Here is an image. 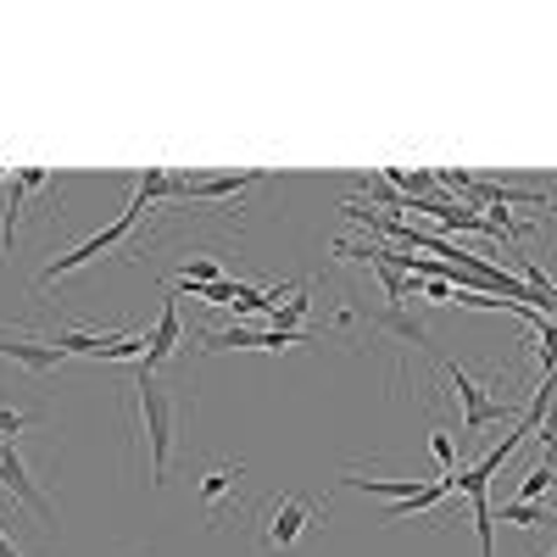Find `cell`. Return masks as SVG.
I'll use <instances>...</instances> for the list:
<instances>
[{"label": "cell", "mask_w": 557, "mask_h": 557, "mask_svg": "<svg viewBox=\"0 0 557 557\" xmlns=\"http://www.w3.org/2000/svg\"><path fill=\"white\" fill-rule=\"evenodd\" d=\"M139 391V424H146V446H151V480H168V462H173V430H178V401L168 391L162 374H134Z\"/></svg>", "instance_id": "cell-1"}, {"label": "cell", "mask_w": 557, "mask_h": 557, "mask_svg": "<svg viewBox=\"0 0 557 557\" xmlns=\"http://www.w3.org/2000/svg\"><path fill=\"white\" fill-rule=\"evenodd\" d=\"M139 212H151V207H146V201L134 196V201H128V207H123V212H117V218H112L107 228H96V235H89L84 246H73L67 257H51V268L39 273V290H45V285H57V278H67V273H73V268H84V262H96L101 251L123 246V240L134 235V223H139Z\"/></svg>", "instance_id": "cell-2"}, {"label": "cell", "mask_w": 557, "mask_h": 557, "mask_svg": "<svg viewBox=\"0 0 557 557\" xmlns=\"http://www.w3.org/2000/svg\"><path fill=\"white\" fill-rule=\"evenodd\" d=\"M318 519H323V502H301V496H278V502H268L262 557H285V552H290Z\"/></svg>", "instance_id": "cell-3"}, {"label": "cell", "mask_w": 557, "mask_h": 557, "mask_svg": "<svg viewBox=\"0 0 557 557\" xmlns=\"http://www.w3.org/2000/svg\"><path fill=\"white\" fill-rule=\"evenodd\" d=\"M446 380H451V396L462 401V435H480L485 424H502V418H513V401L507 396H491L485 385L469 380V368L446 362Z\"/></svg>", "instance_id": "cell-4"}, {"label": "cell", "mask_w": 557, "mask_h": 557, "mask_svg": "<svg viewBox=\"0 0 557 557\" xmlns=\"http://www.w3.org/2000/svg\"><path fill=\"white\" fill-rule=\"evenodd\" d=\"M184 351V318H178V296L168 290L162 296V318L151 323V335H146V357L134 362V374H162V368Z\"/></svg>", "instance_id": "cell-5"}, {"label": "cell", "mask_w": 557, "mask_h": 557, "mask_svg": "<svg viewBox=\"0 0 557 557\" xmlns=\"http://www.w3.org/2000/svg\"><path fill=\"white\" fill-rule=\"evenodd\" d=\"M368 335H391L396 351H435V330L418 312H407V307L374 312V318H368Z\"/></svg>", "instance_id": "cell-6"}, {"label": "cell", "mask_w": 557, "mask_h": 557, "mask_svg": "<svg viewBox=\"0 0 557 557\" xmlns=\"http://www.w3.org/2000/svg\"><path fill=\"white\" fill-rule=\"evenodd\" d=\"M262 184V173H207V178H184V201H228V196H251Z\"/></svg>", "instance_id": "cell-7"}, {"label": "cell", "mask_w": 557, "mask_h": 557, "mask_svg": "<svg viewBox=\"0 0 557 557\" xmlns=\"http://www.w3.org/2000/svg\"><path fill=\"white\" fill-rule=\"evenodd\" d=\"M0 357L23 362L34 380H45V374H51V368H62V362H67V351H62V346H51V341H12V335L0 341Z\"/></svg>", "instance_id": "cell-8"}, {"label": "cell", "mask_w": 557, "mask_h": 557, "mask_svg": "<svg viewBox=\"0 0 557 557\" xmlns=\"http://www.w3.org/2000/svg\"><path fill=\"white\" fill-rule=\"evenodd\" d=\"M246 474V462H218V469H207L201 474V502H207V513L218 519V502L228 496V491H235V480Z\"/></svg>", "instance_id": "cell-9"}, {"label": "cell", "mask_w": 557, "mask_h": 557, "mask_svg": "<svg viewBox=\"0 0 557 557\" xmlns=\"http://www.w3.org/2000/svg\"><path fill=\"white\" fill-rule=\"evenodd\" d=\"M184 190V178H173V173H162V168H146L139 173V184H134V196L146 201V207H157V201H173Z\"/></svg>", "instance_id": "cell-10"}, {"label": "cell", "mask_w": 557, "mask_h": 557, "mask_svg": "<svg viewBox=\"0 0 557 557\" xmlns=\"http://www.w3.org/2000/svg\"><path fill=\"white\" fill-rule=\"evenodd\" d=\"M307 307H312V285H301L285 307H278L268 330H278V335H301V318H307Z\"/></svg>", "instance_id": "cell-11"}, {"label": "cell", "mask_w": 557, "mask_h": 557, "mask_svg": "<svg viewBox=\"0 0 557 557\" xmlns=\"http://www.w3.org/2000/svg\"><path fill=\"white\" fill-rule=\"evenodd\" d=\"M502 519H507V524H524V530H541V524H557V519L546 513V507H541V502H502Z\"/></svg>", "instance_id": "cell-12"}, {"label": "cell", "mask_w": 557, "mask_h": 557, "mask_svg": "<svg viewBox=\"0 0 557 557\" xmlns=\"http://www.w3.org/2000/svg\"><path fill=\"white\" fill-rule=\"evenodd\" d=\"M218 278H223V268H218L212 257H190V262L178 268V290H190V285H218Z\"/></svg>", "instance_id": "cell-13"}, {"label": "cell", "mask_w": 557, "mask_h": 557, "mask_svg": "<svg viewBox=\"0 0 557 557\" xmlns=\"http://www.w3.org/2000/svg\"><path fill=\"white\" fill-rule=\"evenodd\" d=\"M535 357H541V380L557 374V323H552V318L535 330Z\"/></svg>", "instance_id": "cell-14"}, {"label": "cell", "mask_w": 557, "mask_h": 557, "mask_svg": "<svg viewBox=\"0 0 557 557\" xmlns=\"http://www.w3.org/2000/svg\"><path fill=\"white\" fill-rule=\"evenodd\" d=\"M430 451H435V462H441V474L457 469V441H451L446 430H430Z\"/></svg>", "instance_id": "cell-15"}, {"label": "cell", "mask_w": 557, "mask_h": 557, "mask_svg": "<svg viewBox=\"0 0 557 557\" xmlns=\"http://www.w3.org/2000/svg\"><path fill=\"white\" fill-rule=\"evenodd\" d=\"M546 485H552V462H541V469H530V480L519 485V496H513V502H541V496H546Z\"/></svg>", "instance_id": "cell-16"}, {"label": "cell", "mask_w": 557, "mask_h": 557, "mask_svg": "<svg viewBox=\"0 0 557 557\" xmlns=\"http://www.w3.org/2000/svg\"><path fill=\"white\" fill-rule=\"evenodd\" d=\"M34 424V412H17V407H0V441H17V430Z\"/></svg>", "instance_id": "cell-17"}, {"label": "cell", "mask_w": 557, "mask_h": 557, "mask_svg": "<svg viewBox=\"0 0 557 557\" xmlns=\"http://www.w3.org/2000/svg\"><path fill=\"white\" fill-rule=\"evenodd\" d=\"M541 441H546V462H557V396H552V407H546V418H541Z\"/></svg>", "instance_id": "cell-18"}, {"label": "cell", "mask_w": 557, "mask_h": 557, "mask_svg": "<svg viewBox=\"0 0 557 557\" xmlns=\"http://www.w3.org/2000/svg\"><path fill=\"white\" fill-rule=\"evenodd\" d=\"M552 557H557V546H552Z\"/></svg>", "instance_id": "cell-19"}]
</instances>
